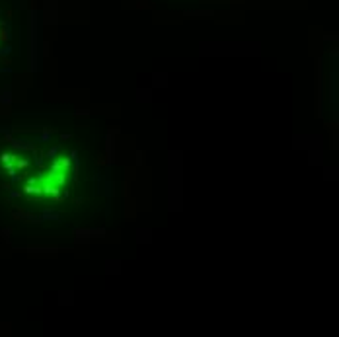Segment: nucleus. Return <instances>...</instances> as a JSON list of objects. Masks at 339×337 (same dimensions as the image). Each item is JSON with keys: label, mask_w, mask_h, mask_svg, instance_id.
<instances>
[{"label": "nucleus", "mask_w": 339, "mask_h": 337, "mask_svg": "<svg viewBox=\"0 0 339 337\" xmlns=\"http://www.w3.org/2000/svg\"><path fill=\"white\" fill-rule=\"evenodd\" d=\"M51 170H53V172H66L68 174V170H70V158H66V156L57 158L55 162H53Z\"/></svg>", "instance_id": "obj_1"}, {"label": "nucleus", "mask_w": 339, "mask_h": 337, "mask_svg": "<svg viewBox=\"0 0 339 337\" xmlns=\"http://www.w3.org/2000/svg\"><path fill=\"white\" fill-rule=\"evenodd\" d=\"M14 164H16V168H18V170L28 168V160H14Z\"/></svg>", "instance_id": "obj_2"}, {"label": "nucleus", "mask_w": 339, "mask_h": 337, "mask_svg": "<svg viewBox=\"0 0 339 337\" xmlns=\"http://www.w3.org/2000/svg\"><path fill=\"white\" fill-rule=\"evenodd\" d=\"M6 39H8V31L2 28V29H0V41H6Z\"/></svg>", "instance_id": "obj_3"}]
</instances>
